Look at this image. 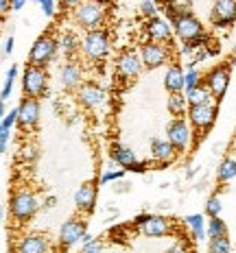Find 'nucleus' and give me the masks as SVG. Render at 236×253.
<instances>
[{
  "mask_svg": "<svg viewBox=\"0 0 236 253\" xmlns=\"http://www.w3.org/2000/svg\"><path fill=\"white\" fill-rule=\"evenodd\" d=\"M142 59H140V52H136L134 48H127V50H123L118 55V59H116V72H118V77H123V79H127V81H131V79H136L142 72Z\"/></svg>",
  "mask_w": 236,
  "mask_h": 253,
  "instance_id": "obj_11",
  "label": "nucleus"
},
{
  "mask_svg": "<svg viewBox=\"0 0 236 253\" xmlns=\"http://www.w3.org/2000/svg\"><path fill=\"white\" fill-rule=\"evenodd\" d=\"M61 2H64V4H66V7H72V9H77V7H79V4H81V2H83V0H61Z\"/></svg>",
  "mask_w": 236,
  "mask_h": 253,
  "instance_id": "obj_42",
  "label": "nucleus"
},
{
  "mask_svg": "<svg viewBox=\"0 0 236 253\" xmlns=\"http://www.w3.org/2000/svg\"><path fill=\"white\" fill-rule=\"evenodd\" d=\"M7 140H9V129H2L0 131V144L7 146Z\"/></svg>",
  "mask_w": 236,
  "mask_h": 253,
  "instance_id": "obj_40",
  "label": "nucleus"
},
{
  "mask_svg": "<svg viewBox=\"0 0 236 253\" xmlns=\"http://www.w3.org/2000/svg\"><path fill=\"white\" fill-rule=\"evenodd\" d=\"M81 48L86 52L88 59L92 61H103L109 52V35L105 29H94L88 31L86 38L81 42Z\"/></svg>",
  "mask_w": 236,
  "mask_h": 253,
  "instance_id": "obj_3",
  "label": "nucleus"
},
{
  "mask_svg": "<svg viewBox=\"0 0 236 253\" xmlns=\"http://www.w3.org/2000/svg\"><path fill=\"white\" fill-rule=\"evenodd\" d=\"M140 59H142V66L149 68V70H155V68L164 66L169 61V48L164 44H155V42H144L140 46Z\"/></svg>",
  "mask_w": 236,
  "mask_h": 253,
  "instance_id": "obj_12",
  "label": "nucleus"
},
{
  "mask_svg": "<svg viewBox=\"0 0 236 253\" xmlns=\"http://www.w3.org/2000/svg\"><path fill=\"white\" fill-rule=\"evenodd\" d=\"M201 72L195 66H188V72H184V89H192L197 85H201Z\"/></svg>",
  "mask_w": 236,
  "mask_h": 253,
  "instance_id": "obj_30",
  "label": "nucleus"
},
{
  "mask_svg": "<svg viewBox=\"0 0 236 253\" xmlns=\"http://www.w3.org/2000/svg\"><path fill=\"white\" fill-rule=\"evenodd\" d=\"M22 89L26 98H40L46 92V70L38 66H29L22 77Z\"/></svg>",
  "mask_w": 236,
  "mask_h": 253,
  "instance_id": "obj_7",
  "label": "nucleus"
},
{
  "mask_svg": "<svg viewBox=\"0 0 236 253\" xmlns=\"http://www.w3.org/2000/svg\"><path fill=\"white\" fill-rule=\"evenodd\" d=\"M2 151H4V146H2V144H0V153H2Z\"/></svg>",
  "mask_w": 236,
  "mask_h": 253,
  "instance_id": "obj_52",
  "label": "nucleus"
},
{
  "mask_svg": "<svg viewBox=\"0 0 236 253\" xmlns=\"http://www.w3.org/2000/svg\"><path fill=\"white\" fill-rule=\"evenodd\" d=\"M33 2H40V0H33Z\"/></svg>",
  "mask_w": 236,
  "mask_h": 253,
  "instance_id": "obj_53",
  "label": "nucleus"
},
{
  "mask_svg": "<svg viewBox=\"0 0 236 253\" xmlns=\"http://www.w3.org/2000/svg\"><path fill=\"white\" fill-rule=\"evenodd\" d=\"M177 151L173 149V144L169 140H162V138H153L151 140V157L160 164H169V162L175 160Z\"/></svg>",
  "mask_w": 236,
  "mask_h": 253,
  "instance_id": "obj_20",
  "label": "nucleus"
},
{
  "mask_svg": "<svg viewBox=\"0 0 236 253\" xmlns=\"http://www.w3.org/2000/svg\"><path fill=\"white\" fill-rule=\"evenodd\" d=\"M136 225H140V231L149 238H164L171 234L173 225L164 216H153V214H140L136 218Z\"/></svg>",
  "mask_w": 236,
  "mask_h": 253,
  "instance_id": "obj_9",
  "label": "nucleus"
},
{
  "mask_svg": "<svg viewBox=\"0 0 236 253\" xmlns=\"http://www.w3.org/2000/svg\"><path fill=\"white\" fill-rule=\"evenodd\" d=\"M7 116V107H4V101H0V120Z\"/></svg>",
  "mask_w": 236,
  "mask_h": 253,
  "instance_id": "obj_45",
  "label": "nucleus"
},
{
  "mask_svg": "<svg viewBox=\"0 0 236 253\" xmlns=\"http://www.w3.org/2000/svg\"><path fill=\"white\" fill-rule=\"evenodd\" d=\"M173 22V29H175L177 38H180L184 44H197V46H203L208 42V35L206 31H203L201 22L192 15L190 11L188 13H182L177 15L175 20H171Z\"/></svg>",
  "mask_w": 236,
  "mask_h": 253,
  "instance_id": "obj_1",
  "label": "nucleus"
},
{
  "mask_svg": "<svg viewBox=\"0 0 236 253\" xmlns=\"http://www.w3.org/2000/svg\"><path fill=\"white\" fill-rule=\"evenodd\" d=\"M140 13L144 15V18H155L157 15V4L153 0H142V4H140Z\"/></svg>",
  "mask_w": 236,
  "mask_h": 253,
  "instance_id": "obj_34",
  "label": "nucleus"
},
{
  "mask_svg": "<svg viewBox=\"0 0 236 253\" xmlns=\"http://www.w3.org/2000/svg\"><path fill=\"white\" fill-rule=\"evenodd\" d=\"M144 31H146L149 42H155V44H166V42H171V38H173V31H171L169 22L162 20L160 15L151 18L149 22L144 24Z\"/></svg>",
  "mask_w": 236,
  "mask_h": 253,
  "instance_id": "obj_16",
  "label": "nucleus"
},
{
  "mask_svg": "<svg viewBox=\"0 0 236 253\" xmlns=\"http://www.w3.org/2000/svg\"><path fill=\"white\" fill-rule=\"evenodd\" d=\"M109 157H112L114 164H118L123 170H131V166L138 164V157L136 153L125 144H112V151H109Z\"/></svg>",
  "mask_w": 236,
  "mask_h": 253,
  "instance_id": "obj_21",
  "label": "nucleus"
},
{
  "mask_svg": "<svg viewBox=\"0 0 236 253\" xmlns=\"http://www.w3.org/2000/svg\"><path fill=\"white\" fill-rule=\"evenodd\" d=\"M81 240H83V245H88V242H92V240H94V236H92V234H86Z\"/></svg>",
  "mask_w": 236,
  "mask_h": 253,
  "instance_id": "obj_46",
  "label": "nucleus"
},
{
  "mask_svg": "<svg viewBox=\"0 0 236 253\" xmlns=\"http://www.w3.org/2000/svg\"><path fill=\"white\" fill-rule=\"evenodd\" d=\"M9 9V0H0V15H4Z\"/></svg>",
  "mask_w": 236,
  "mask_h": 253,
  "instance_id": "obj_43",
  "label": "nucleus"
},
{
  "mask_svg": "<svg viewBox=\"0 0 236 253\" xmlns=\"http://www.w3.org/2000/svg\"><path fill=\"white\" fill-rule=\"evenodd\" d=\"M184 96H186V103H188V107H190V105H208V103H217L212 98V94H210V89L203 85H197V87H192V89H186V94H184Z\"/></svg>",
  "mask_w": 236,
  "mask_h": 253,
  "instance_id": "obj_24",
  "label": "nucleus"
},
{
  "mask_svg": "<svg viewBox=\"0 0 236 253\" xmlns=\"http://www.w3.org/2000/svg\"><path fill=\"white\" fill-rule=\"evenodd\" d=\"M186 107H188V103H186V96L180 92V94H171L169 96V112L175 116V118H182L184 114H186Z\"/></svg>",
  "mask_w": 236,
  "mask_h": 253,
  "instance_id": "obj_26",
  "label": "nucleus"
},
{
  "mask_svg": "<svg viewBox=\"0 0 236 253\" xmlns=\"http://www.w3.org/2000/svg\"><path fill=\"white\" fill-rule=\"evenodd\" d=\"M57 48H59V42L52 38V35H40L29 52V66H38V68L48 66L55 59Z\"/></svg>",
  "mask_w": 236,
  "mask_h": 253,
  "instance_id": "obj_4",
  "label": "nucleus"
},
{
  "mask_svg": "<svg viewBox=\"0 0 236 253\" xmlns=\"http://www.w3.org/2000/svg\"><path fill=\"white\" fill-rule=\"evenodd\" d=\"M4 129V126H2V120H0V131H2Z\"/></svg>",
  "mask_w": 236,
  "mask_h": 253,
  "instance_id": "obj_51",
  "label": "nucleus"
},
{
  "mask_svg": "<svg viewBox=\"0 0 236 253\" xmlns=\"http://www.w3.org/2000/svg\"><path fill=\"white\" fill-rule=\"evenodd\" d=\"M18 77V66H11L7 72V79H4V85H2V92H0V101H7L11 96V89H13V81Z\"/></svg>",
  "mask_w": 236,
  "mask_h": 253,
  "instance_id": "obj_32",
  "label": "nucleus"
},
{
  "mask_svg": "<svg viewBox=\"0 0 236 253\" xmlns=\"http://www.w3.org/2000/svg\"><path fill=\"white\" fill-rule=\"evenodd\" d=\"M195 175H197V168H190V170L186 172V177H188V179H190V177H195Z\"/></svg>",
  "mask_w": 236,
  "mask_h": 253,
  "instance_id": "obj_48",
  "label": "nucleus"
},
{
  "mask_svg": "<svg viewBox=\"0 0 236 253\" xmlns=\"http://www.w3.org/2000/svg\"><path fill=\"white\" fill-rule=\"evenodd\" d=\"M101 251H103V245H101V242L92 240V242H88V245H83V251H81V253H101Z\"/></svg>",
  "mask_w": 236,
  "mask_h": 253,
  "instance_id": "obj_38",
  "label": "nucleus"
},
{
  "mask_svg": "<svg viewBox=\"0 0 236 253\" xmlns=\"http://www.w3.org/2000/svg\"><path fill=\"white\" fill-rule=\"evenodd\" d=\"M79 46H81V44H79V40H77L72 33H64V35H61V40H59V48L64 50L68 57H70V55H75Z\"/></svg>",
  "mask_w": 236,
  "mask_h": 253,
  "instance_id": "obj_31",
  "label": "nucleus"
},
{
  "mask_svg": "<svg viewBox=\"0 0 236 253\" xmlns=\"http://www.w3.org/2000/svg\"><path fill=\"white\" fill-rule=\"evenodd\" d=\"M232 61L236 63V44H234V48H232Z\"/></svg>",
  "mask_w": 236,
  "mask_h": 253,
  "instance_id": "obj_49",
  "label": "nucleus"
},
{
  "mask_svg": "<svg viewBox=\"0 0 236 253\" xmlns=\"http://www.w3.org/2000/svg\"><path fill=\"white\" fill-rule=\"evenodd\" d=\"M105 20V2L103 0H83L75 9V22L88 31H94Z\"/></svg>",
  "mask_w": 236,
  "mask_h": 253,
  "instance_id": "obj_2",
  "label": "nucleus"
},
{
  "mask_svg": "<svg viewBox=\"0 0 236 253\" xmlns=\"http://www.w3.org/2000/svg\"><path fill=\"white\" fill-rule=\"evenodd\" d=\"M40 120V103L38 98H22V103H20L18 107V123L20 126H24V129H31V126H35Z\"/></svg>",
  "mask_w": 236,
  "mask_h": 253,
  "instance_id": "obj_17",
  "label": "nucleus"
},
{
  "mask_svg": "<svg viewBox=\"0 0 236 253\" xmlns=\"http://www.w3.org/2000/svg\"><path fill=\"white\" fill-rule=\"evenodd\" d=\"M210 22L217 29H225V26L236 22V0H214Z\"/></svg>",
  "mask_w": 236,
  "mask_h": 253,
  "instance_id": "obj_13",
  "label": "nucleus"
},
{
  "mask_svg": "<svg viewBox=\"0 0 236 253\" xmlns=\"http://www.w3.org/2000/svg\"><path fill=\"white\" fill-rule=\"evenodd\" d=\"M208 236L210 238H221V236H228V225H225L223 218H210L208 223Z\"/></svg>",
  "mask_w": 236,
  "mask_h": 253,
  "instance_id": "obj_28",
  "label": "nucleus"
},
{
  "mask_svg": "<svg viewBox=\"0 0 236 253\" xmlns=\"http://www.w3.org/2000/svg\"><path fill=\"white\" fill-rule=\"evenodd\" d=\"M11 50H13V38H9V40H7V44H4V52L9 55Z\"/></svg>",
  "mask_w": 236,
  "mask_h": 253,
  "instance_id": "obj_44",
  "label": "nucleus"
},
{
  "mask_svg": "<svg viewBox=\"0 0 236 253\" xmlns=\"http://www.w3.org/2000/svg\"><path fill=\"white\" fill-rule=\"evenodd\" d=\"M42 11H44L46 18H52L55 15V0H40Z\"/></svg>",
  "mask_w": 236,
  "mask_h": 253,
  "instance_id": "obj_37",
  "label": "nucleus"
},
{
  "mask_svg": "<svg viewBox=\"0 0 236 253\" xmlns=\"http://www.w3.org/2000/svg\"><path fill=\"white\" fill-rule=\"evenodd\" d=\"M0 223H2V208H0Z\"/></svg>",
  "mask_w": 236,
  "mask_h": 253,
  "instance_id": "obj_50",
  "label": "nucleus"
},
{
  "mask_svg": "<svg viewBox=\"0 0 236 253\" xmlns=\"http://www.w3.org/2000/svg\"><path fill=\"white\" fill-rule=\"evenodd\" d=\"M38 199H35V194L31 192H15L11 197V214L13 218H18L20 223H26V220H31L38 212Z\"/></svg>",
  "mask_w": 236,
  "mask_h": 253,
  "instance_id": "obj_8",
  "label": "nucleus"
},
{
  "mask_svg": "<svg viewBox=\"0 0 236 253\" xmlns=\"http://www.w3.org/2000/svg\"><path fill=\"white\" fill-rule=\"evenodd\" d=\"M15 253H48V240L42 234L24 236L15 247Z\"/></svg>",
  "mask_w": 236,
  "mask_h": 253,
  "instance_id": "obj_19",
  "label": "nucleus"
},
{
  "mask_svg": "<svg viewBox=\"0 0 236 253\" xmlns=\"http://www.w3.org/2000/svg\"><path fill=\"white\" fill-rule=\"evenodd\" d=\"M77 96H79V101L90 109L101 107V105H105V101H107L105 89L101 85H96V83H83V85H79Z\"/></svg>",
  "mask_w": 236,
  "mask_h": 253,
  "instance_id": "obj_14",
  "label": "nucleus"
},
{
  "mask_svg": "<svg viewBox=\"0 0 236 253\" xmlns=\"http://www.w3.org/2000/svg\"><path fill=\"white\" fill-rule=\"evenodd\" d=\"M24 2H26V0H11V9H13V11H20V9L24 7Z\"/></svg>",
  "mask_w": 236,
  "mask_h": 253,
  "instance_id": "obj_41",
  "label": "nucleus"
},
{
  "mask_svg": "<svg viewBox=\"0 0 236 253\" xmlns=\"http://www.w3.org/2000/svg\"><path fill=\"white\" fill-rule=\"evenodd\" d=\"M188 120L195 126L199 133H206L210 126L217 120V103H208V105H190L188 107Z\"/></svg>",
  "mask_w": 236,
  "mask_h": 253,
  "instance_id": "obj_5",
  "label": "nucleus"
},
{
  "mask_svg": "<svg viewBox=\"0 0 236 253\" xmlns=\"http://www.w3.org/2000/svg\"><path fill=\"white\" fill-rule=\"evenodd\" d=\"M164 87L169 89V94H180L184 89V70L177 63H173L169 66V70H166L164 75Z\"/></svg>",
  "mask_w": 236,
  "mask_h": 253,
  "instance_id": "obj_22",
  "label": "nucleus"
},
{
  "mask_svg": "<svg viewBox=\"0 0 236 253\" xmlns=\"http://www.w3.org/2000/svg\"><path fill=\"white\" fill-rule=\"evenodd\" d=\"M13 123H18V107L11 109V112H9V114L2 118V126H4V129H11Z\"/></svg>",
  "mask_w": 236,
  "mask_h": 253,
  "instance_id": "obj_36",
  "label": "nucleus"
},
{
  "mask_svg": "<svg viewBox=\"0 0 236 253\" xmlns=\"http://www.w3.org/2000/svg\"><path fill=\"white\" fill-rule=\"evenodd\" d=\"M166 140L173 144L175 151H186L192 142V129L190 125L184 118H175L171 120L169 126H166Z\"/></svg>",
  "mask_w": 236,
  "mask_h": 253,
  "instance_id": "obj_6",
  "label": "nucleus"
},
{
  "mask_svg": "<svg viewBox=\"0 0 236 253\" xmlns=\"http://www.w3.org/2000/svg\"><path fill=\"white\" fill-rule=\"evenodd\" d=\"M55 203H57V199H55V197H50L48 201H46V208H55Z\"/></svg>",
  "mask_w": 236,
  "mask_h": 253,
  "instance_id": "obj_47",
  "label": "nucleus"
},
{
  "mask_svg": "<svg viewBox=\"0 0 236 253\" xmlns=\"http://www.w3.org/2000/svg\"><path fill=\"white\" fill-rule=\"evenodd\" d=\"M217 177L219 181H232V179L236 177V160L234 157H225V160L221 162V166H219L217 170Z\"/></svg>",
  "mask_w": 236,
  "mask_h": 253,
  "instance_id": "obj_25",
  "label": "nucleus"
},
{
  "mask_svg": "<svg viewBox=\"0 0 236 253\" xmlns=\"http://www.w3.org/2000/svg\"><path fill=\"white\" fill-rule=\"evenodd\" d=\"M59 79L66 87H77L81 83V68L75 61H66L59 68Z\"/></svg>",
  "mask_w": 236,
  "mask_h": 253,
  "instance_id": "obj_23",
  "label": "nucleus"
},
{
  "mask_svg": "<svg viewBox=\"0 0 236 253\" xmlns=\"http://www.w3.org/2000/svg\"><path fill=\"white\" fill-rule=\"evenodd\" d=\"M203 85L210 89L214 101H221L230 85V66H217L203 77Z\"/></svg>",
  "mask_w": 236,
  "mask_h": 253,
  "instance_id": "obj_10",
  "label": "nucleus"
},
{
  "mask_svg": "<svg viewBox=\"0 0 236 253\" xmlns=\"http://www.w3.org/2000/svg\"><path fill=\"white\" fill-rule=\"evenodd\" d=\"M186 225L192 229V236L197 240H203L206 238V225H203V216L201 214H190L186 216Z\"/></svg>",
  "mask_w": 236,
  "mask_h": 253,
  "instance_id": "obj_27",
  "label": "nucleus"
},
{
  "mask_svg": "<svg viewBox=\"0 0 236 253\" xmlns=\"http://www.w3.org/2000/svg\"><path fill=\"white\" fill-rule=\"evenodd\" d=\"M208 251L210 253H230L232 251V242H230L228 236H221V238H210Z\"/></svg>",
  "mask_w": 236,
  "mask_h": 253,
  "instance_id": "obj_29",
  "label": "nucleus"
},
{
  "mask_svg": "<svg viewBox=\"0 0 236 253\" xmlns=\"http://www.w3.org/2000/svg\"><path fill=\"white\" fill-rule=\"evenodd\" d=\"M221 210H223L221 197H219V194H212V197L206 201V214L210 216V218H217V216L221 214Z\"/></svg>",
  "mask_w": 236,
  "mask_h": 253,
  "instance_id": "obj_33",
  "label": "nucleus"
},
{
  "mask_svg": "<svg viewBox=\"0 0 236 253\" xmlns=\"http://www.w3.org/2000/svg\"><path fill=\"white\" fill-rule=\"evenodd\" d=\"M169 253H188V249H186V245H184V242H177V245H173L169 249Z\"/></svg>",
  "mask_w": 236,
  "mask_h": 253,
  "instance_id": "obj_39",
  "label": "nucleus"
},
{
  "mask_svg": "<svg viewBox=\"0 0 236 253\" xmlns=\"http://www.w3.org/2000/svg\"><path fill=\"white\" fill-rule=\"evenodd\" d=\"M83 236H86V223L77 220V218H70V220H66L59 229V245L64 247V249H68V247H72L75 242L81 240Z\"/></svg>",
  "mask_w": 236,
  "mask_h": 253,
  "instance_id": "obj_15",
  "label": "nucleus"
},
{
  "mask_svg": "<svg viewBox=\"0 0 236 253\" xmlns=\"http://www.w3.org/2000/svg\"><path fill=\"white\" fill-rule=\"evenodd\" d=\"M94 201H96V188L92 183H81L79 190L75 192V205L79 212H92L94 210Z\"/></svg>",
  "mask_w": 236,
  "mask_h": 253,
  "instance_id": "obj_18",
  "label": "nucleus"
},
{
  "mask_svg": "<svg viewBox=\"0 0 236 253\" xmlns=\"http://www.w3.org/2000/svg\"><path fill=\"white\" fill-rule=\"evenodd\" d=\"M123 177H125L123 168H118V170H107L101 175V186H105V183H109V181H118V179H123Z\"/></svg>",
  "mask_w": 236,
  "mask_h": 253,
  "instance_id": "obj_35",
  "label": "nucleus"
}]
</instances>
